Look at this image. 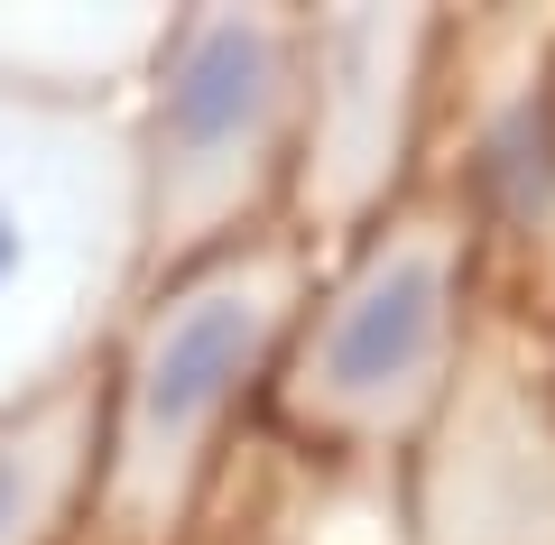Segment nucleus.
<instances>
[{
	"label": "nucleus",
	"mask_w": 555,
	"mask_h": 545,
	"mask_svg": "<svg viewBox=\"0 0 555 545\" xmlns=\"http://www.w3.org/2000/svg\"><path fill=\"white\" fill-rule=\"evenodd\" d=\"M306 10H167L130 93L139 287L287 222Z\"/></svg>",
	"instance_id": "nucleus-3"
},
{
	"label": "nucleus",
	"mask_w": 555,
	"mask_h": 545,
	"mask_svg": "<svg viewBox=\"0 0 555 545\" xmlns=\"http://www.w3.org/2000/svg\"><path fill=\"white\" fill-rule=\"evenodd\" d=\"M454 120V157L436 185L473 213L481 241V306L509 324L555 314V28L537 20H444L436 56V120Z\"/></svg>",
	"instance_id": "nucleus-5"
},
{
	"label": "nucleus",
	"mask_w": 555,
	"mask_h": 545,
	"mask_svg": "<svg viewBox=\"0 0 555 545\" xmlns=\"http://www.w3.org/2000/svg\"><path fill=\"white\" fill-rule=\"evenodd\" d=\"M473 324H481L473 213L436 176H416L371 232L315 269V296L278 351L259 426L315 463L408 471L473 361Z\"/></svg>",
	"instance_id": "nucleus-2"
},
{
	"label": "nucleus",
	"mask_w": 555,
	"mask_h": 545,
	"mask_svg": "<svg viewBox=\"0 0 555 545\" xmlns=\"http://www.w3.org/2000/svg\"><path fill=\"white\" fill-rule=\"evenodd\" d=\"M93 434H102V371L28 398V407H0V545H83Z\"/></svg>",
	"instance_id": "nucleus-8"
},
{
	"label": "nucleus",
	"mask_w": 555,
	"mask_h": 545,
	"mask_svg": "<svg viewBox=\"0 0 555 545\" xmlns=\"http://www.w3.org/2000/svg\"><path fill=\"white\" fill-rule=\"evenodd\" d=\"M315 241L287 222L149 277L102 342V434L83 545H185L232 453L259 434L278 351L315 296Z\"/></svg>",
	"instance_id": "nucleus-1"
},
{
	"label": "nucleus",
	"mask_w": 555,
	"mask_h": 545,
	"mask_svg": "<svg viewBox=\"0 0 555 545\" xmlns=\"http://www.w3.org/2000/svg\"><path fill=\"white\" fill-rule=\"evenodd\" d=\"M436 10H324L306 20V112H297V176H287V232L334 259L361 241L416 176L436 120Z\"/></svg>",
	"instance_id": "nucleus-6"
},
{
	"label": "nucleus",
	"mask_w": 555,
	"mask_h": 545,
	"mask_svg": "<svg viewBox=\"0 0 555 545\" xmlns=\"http://www.w3.org/2000/svg\"><path fill=\"white\" fill-rule=\"evenodd\" d=\"M139 296L130 102L0 83V407L102 371Z\"/></svg>",
	"instance_id": "nucleus-4"
},
{
	"label": "nucleus",
	"mask_w": 555,
	"mask_h": 545,
	"mask_svg": "<svg viewBox=\"0 0 555 545\" xmlns=\"http://www.w3.org/2000/svg\"><path fill=\"white\" fill-rule=\"evenodd\" d=\"M185 545H408V471L315 463L259 426Z\"/></svg>",
	"instance_id": "nucleus-7"
}]
</instances>
